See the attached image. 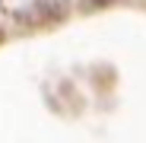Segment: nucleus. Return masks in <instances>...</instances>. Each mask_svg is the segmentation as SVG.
I'll list each match as a JSON object with an SVG mask.
<instances>
[{"mask_svg":"<svg viewBox=\"0 0 146 143\" xmlns=\"http://www.w3.org/2000/svg\"><path fill=\"white\" fill-rule=\"evenodd\" d=\"M70 13V0H35L26 10H19L16 19L19 26H29V29H41V26H54L64 16Z\"/></svg>","mask_w":146,"mask_h":143,"instance_id":"obj_1","label":"nucleus"},{"mask_svg":"<svg viewBox=\"0 0 146 143\" xmlns=\"http://www.w3.org/2000/svg\"><path fill=\"white\" fill-rule=\"evenodd\" d=\"M0 41H3V29H0Z\"/></svg>","mask_w":146,"mask_h":143,"instance_id":"obj_2","label":"nucleus"}]
</instances>
